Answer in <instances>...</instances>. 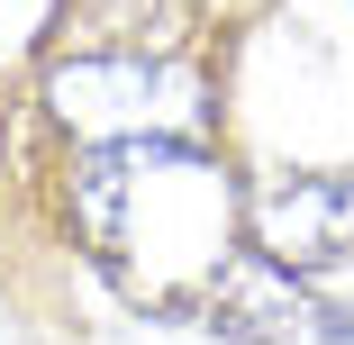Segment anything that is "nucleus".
Listing matches in <instances>:
<instances>
[{"mask_svg":"<svg viewBox=\"0 0 354 345\" xmlns=\"http://www.w3.org/2000/svg\"><path fill=\"white\" fill-rule=\"evenodd\" d=\"M245 218H254V245L272 263H336L354 245V182L345 173H291V182H272L263 200H245Z\"/></svg>","mask_w":354,"mask_h":345,"instance_id":"20e7f679","label":"nucleus"},{"mask_svg":"<svg viewBox=\"0 0 354 345\" xmlns=\"http://www.w3.org/2000/svg\"><path fill=\"white\" fill-rule=\"evenodd\" d=\"M73 209L100 245V263L118 272L127 300L146 309H191L218 291V272L245 254L236 245V173L218 155H200L191 136H127L100 146L73 182Z\"/></svg>","mask_w":354,"mask_h":345,"instance_id":"f257e3e1","label":"nucleus"},{"mask_svg":"<svg viewBox=\"0 0 354 345\" xmlns=\"http://www.w3.org/2000/svg\"><path fill=\"white\" fill-rule=\"evenodd\" d=\"M300 345H354V318H336V309H327V318H318V327H309Z\"/></svg>","mask_w":354,"mask_h":345,"instance_id":"39448f33","label":"nucleus"},{"mask_svg":"<svg viewBox=\"0 0 354 345\" xmlns=\"http://www.w3.org/2000/svg\"><path fill=\"white\" fill-rule=\"evenodd\" d=\"M318 318H327V309L300 291V272L272 263L263 245H245V254L218 272V291L200 300V327H218V336H236V345H300Z\"/></svg>","mask_w":354,"mask_h":345,"instance_id":"7ed1b4c3","label":"nucleus"},{"mask_svg":"<svg viewBox=\"0 0 354 345\" xmlns=\"http://www.w3.org/2000/svg\"><path fill=\"white\" fill-rule=\"evenodd\" d=\"M55 118L100 136V146H127V136H182L200 127V91L164 64H55L46 82Z\"/></svg>","mask_w":354,"mask_h":345,"instance_id":"f03ea898","label":"nucleus"}]
</instances>
